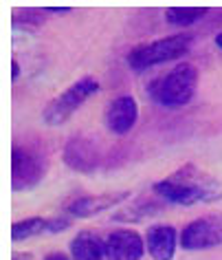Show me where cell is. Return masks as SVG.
I'll return each mask as SVG.
<instances>
[{"mask_svg":"<svg viewBox=\"0 0 222 260\" xmlns=\"http://www.w3.org/2000/svg\"><path fill=\"white\" fill-rule=\"evenodd\" d=\"M152 190L174 205H196V203H213L222 199V185L211 174L200 170L196 164H185L167 179L156 181Z\"/></svg>","mask_w":222,"mask_h":260,"instance_id":"6da1fadb","label":"cell"},{"mask_svg":"<svg viewBox=\"0 0 222 260\" xmlns=\"http://www.w3.org/2000/svg\"><path fill=\"white\" fill-rule=\"evenodd\" d=\"M198 86V71L194 64L180 62L169 73L154 77L147 84L150 97L165 108H178L192 102V97Z\"/></svg>","mask_w":222,"mask_h":260,"instance_id":"7a4b0ae2","label":"cell"},{"mask_svg":"<svg viewBox=\"0 0 222 260\" xmlns=\"http://www.w3.org/2000/svg\"><path fill=\"white\" fill-rule=\"evenodd\" d=\"M194 38L189 34H176V36H167V38H159V40H152L147 44H141V47L132 49L128 53V64L134 71H147L152 67H159V64L178 60V57H185L192 49Z\"/></svg>","mask_w":222,"mask_h":260,"instance_id":"3957f363","label":"cell"},{"mask_svg":"<svg viewBox=\"0 0 222 260\" xmlns=\"http://www.w3.org/2000/svg\"><path fill=\"white\" fill-rule=\"evenodd\" d=\"M97 90H99V82L90 75L77 80L75 84H70L64 93L53 97V100L44 106V110H42L44 123H47V126H62V123H66L70 117L75 115V110L86 100H90Z\"/></svg>","mask_w":222,"mask_h":260,"instance_id":"277c9868","label":"cell"},{"mask_svg":"<svg viewBox=\"0 0 222 260\" xmlns=\"http://www.w3.org/2000/svg\"><path fill=\"white\" fill-rule=\"evenodd\" d=\"M47 172V161L40 154L22 146H14L11 150V185L16 192L31 190L42 181Z\"/></svg>","mask_w":222,"mask_h":260,"instance_id":"5b68a950","label":"cell"},{"mask_svg":"<svg viewBox=\"0 0 222 260\" xmlns=\"http://www.w3.org/2000/svg\"><path fill=\"white\" fill-rule=\"evenodd\" d=\"M180 245L187 251L211 249V247L222 245V214L192 220L180 234Z\"/></svg>","mask_w":222,"mask_h":260,"instance_id":"8992f818","label":"cell"},{"mask_svg":"<svg viewBox=\"0 0 222 260\" xmlns=\"http://www.w3.org/2000/svg\"><path fill=\"white\" fill-rule=\"evenodd\" d=\"M108 260H141L145 253V238L134 230H115L106 236Z\"/></svg>","mask_w":222,"mask_h":260,"instance_id":"52a82bcc","label":"cell"},{"mask_svg":"<svg viewBox=\"0 0 222 260\" xmlns=\"http://www.w3.org/2000/svg\"><path fill=\"white\" fill-rule=\"evenodd\" d=\"M139 121V104L132 95H119L108 104L106 126L115 135H128Z\"/></svg>","mask_w":222,"mask_h":260,"instance_id":"ba28073f","label":"cell"},{"mask_svg":"<svg viewBox=\"0 0 222 260\" xmlns=\"http://www.w3.org/2000/svg\"><path fill=\"white\" fill-rule=\"evenodd\" d=\"M70 227V218L68 216H51V218H42V216H31L24 220H16L11 225V238L16 240H27L40 234H60Z\"/></svg>","mask_w":222,"mask_h":260,"instance_id":"9c48e42d","label":"cell"},{"mask_svg":"<svg viewBox=\"0 0 222 260\" xmlns=\"http://www.w3.org/2000/svg\"><path fill=\"white\" fill-rule=\"evenodd\" d=\"M130 199V192H113V194H99V197H80L73 199L70 203L64 205V212L68 216H77V218H88L95 214L108 212L110 207L119 205L121 201Z\"/></svg>","mask_w":222,"mask_h":260,"instance_id":"30bf717a","label":"cell"},{"mask_svg":"<svg viewBox=\"0 0 222 260\" xmlns=\"http://www.w3.org/2000/svg\"><path fill=\"white\" fill-rule=\"evenodd\" d=\"M64 164L77 172H93L99 166V152L86 137H73L64 148Z\"/></svg>","mask_w":222,"mask_h":260,"instance_id":"8fae6325","label":"cell"},{"mask_svg":"<svg viewBox=\"0 0 222 260\" xmlns=\"http://www.w3.org/2000/svg\"><path fill=\"white\" fill-rule=\"evenodd\" d=\"M178 240L180 236L172 225H152L145 234V251L152 260H172Z\"/></svg>","mask_w":222,"mask_h":260,"instance_id":"7c38bea8","label":"cell"},{"mask_svg":"<svg viewBox=\"0 0 222 260\" xmlns=\"http://www.w3.org/2000/svg\"><path fill=\"white\" fill-rule=\"evenodd\" d=\"M70 258L73 260H108L106 240L95 232H80L70 240Z\"/></svg>","mask_w":222,"mask_h":260,"instance_id":"4fadbf2b","label":"cell"},{"mask_svg":"<svg viewBox=\"0 0 222 260\" xmlns=\"http://www.w3.org/2000/svg\"><path fill=\"white\" fill-rule=\"evenodd\" d=\"M207 14V7H169L165 9V20L172 27H189V24L200 22Z\"/></svg>","mask_w":222,"mask_h":260,"instance_id":"5bb4252c","label":"cell"},{"mask_svg":"<svg viewBox=\"0 0 222 260\" xmlns=\"http://www.w3.org/2000/svg\"><path fill=\"white\" fill-rule=\"evenodd\" d=\"M159 199H139L136 203L128 205V210L117 212L113 218L115 220H141L143 216H150V214H156V212L163 210V205L159 203Z\"/></svg>","mask_w":222,"mask_h":260,"instance_id":"9a60e30c","label":"cell"},{"mask_svg":"<svg viewBox=\"0 0 222 260\" xmlns=\"http://www.w3.org/2000/svg\"><path fill=\"white\" fill-rule=\"evenodd\" d=\"M44 260H70V258L66 256V253H62V251H53V253H49Z\"/></svg>","mask_w":222,"mask_h":260,"instance_id":"2e32d148","label":"cell"},{"mask_svg":"<svg viewBox=\"0 0 222 260\" xmlns=\"http://www.w3.org/2000/svg\"><path fill=\"white\" fill-rule=\"evenodd\" d=\"M18 77H20V64L14 60L11 62V80H18Z\"/></svg>","mask_w":222,"mask_h":260,"instance_id":"e0dca14e","label":"cell"},{"mask_svg":"<svg viewBox=\"0 0 222 260\" xmlns=\"http://www.w3.org/2000/svg\"><path fill=\"white\" fill-rule=\"evenodd\" d=\"M14 260H33V256H29V253H18V256H14Z\"/></svg>","mask_w":222,"mask_h":260,"instance_id":"ac0fdd59","label":"cell"},{"mask_svg":"<svg viewBox=\"0 0 222 260\" xmlns=\"http://www.w3.org/2000/svg\"><path fill=\"white\" fill-rule=\"evenodd\" d=\"M215 44H218V47L222 49V31H220V34H218V36H215Z\"/></svg>","mask_w":222,"mask_h":260,"instance_id":"d6986e66","label":"cell"}]
</instances>
